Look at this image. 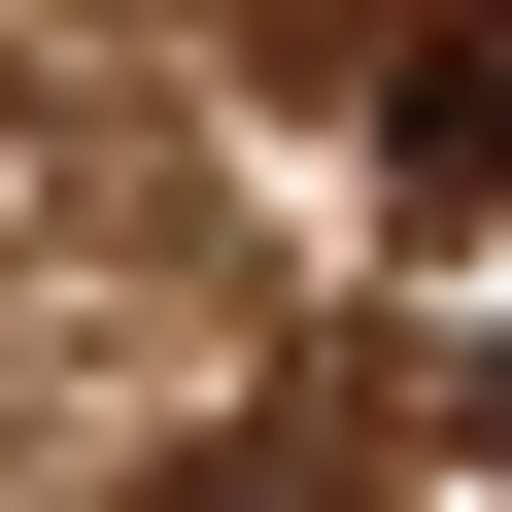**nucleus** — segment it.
Segmentation results:
<instances>
[{"label": "nucleus", "mask_w": 512, "mask_h": 512, "mask_svg": "<svg viewBox=\"0 0 512 512\" xmlns=\"http://www.w3.org/2000/svg\"><path fill=\"white\" fill-rule=\"evenodd\" d=\"M376 137H410V171H512V0H478V35H410V69H376Z\"/></svg>", "instance_id": "obj_1"}, {"label": "nucleus", "mask_w": 512, "mask_h": 512, "mask_svg": "<svg viewBox=\"0 0 512 512\" xmlns=\"http://www.w3.org/2000/svg\"><path fill=\"white\" fill-rule=\"evenodd\" d=\"M137 512H342V444H205V478H137Z\"/></svg>", "instance_id": "obj_2"}, {"label": "nucleus", "mask_w": 512, "mask_h": 512, "mask_svg": "<svg viewBox=\"0 0 512 512\" xmlns=\"http://www.w3.org/2000/svg\"><path fill=\"white\" fill-rule=\"evenodd\" d=\"M478 512H512V410H478Z\"/></svg>", "instance_id": "obj_3"}]
</instances>
